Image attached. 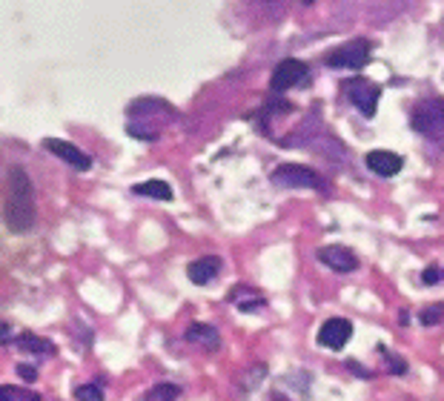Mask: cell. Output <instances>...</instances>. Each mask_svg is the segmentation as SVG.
<instances>
[{
  "instance_id": "obj_1",
  "label": "cell",
  "mask_w": 444,
  "mask_h": 401,
  "mask_svg": "<svg viewBox=\"0 0 444 401\" xmlns=\"http://www.w3.org/2000/svg\"><path fill=\"white\" fill-rule=\"evenodd\" d=\"M4 221L9 233L20 235L35 227V190L32 178L23 166L6 169V198H4Z\"/></svg>"
},
{
  "instance_id": "obj_2",
  "label": "cell",
  "mask_w": 444,
  "mask_h": 401,
  "mask_svg": "<svg viewBox=\"0 0 444 401\" xmlns=\"http://www.w3.org/2000/svg\"><path fill=\"white\" fill-rule=\"evenodd\" d=\"M178 118L175 106L161 98H138L126 106V132L135 141H158L164 126Z\"/></svg>"
},
{
  "instance_id": "obj_3",
  "label": "cell",
  "mask_w": 444,
  "mask_h": 401,
  "mask_svg": "<svg viewBox=\"0 0 444 401\" xmlns=\"http://www.w3.org/2000/svg\"><path fill=\"white\" fill-rule=\"evenodd\" d=\"M273 187L278 190H316V192H327V181L324 175L309 169V166H301V164H281L273 169L270 175Z\"/></svg>"
},
{
  "instance_id": "obj_4",
  "label": "cell",
  "mask_w": 444,
  "mask_h": 401,
  "mask_svg": "<svg viewBox=\"0 0 444 401\" xmlns=\"http://www.w3.org/2000/svg\"><path fill=\"white\" fill-rule=\"evenodd\" d=\"M410 126L430 141H444V98H424L410 112Z\"/></svg>"
},
{
  "instance_id": "obj_5",
  "label": "cell",
  "mask_w": 444,
  "mask_h": 401,
  "mask_svg": "<svg viewBox=\"0 0 444 401\" xmlns=\"http://www.w3.org/2000/svg\"><path fill=\"white\" fill-rule=\"evenodd\" d=\"M370 55H373V43H370L367 37H355V40H347V43H341V47H335V49L324 58V63H327L330 69H335V72H341V69L359 72V69L367 66Z\"/></svg>"
},
{
  "instance_id": "obj_6",
  "label": "cell",
  "mask_w": 444,
  "mask_h": 401,
  "mask_svg": "<svg viewBox=\"0 0 444 401\" xmlns=\"http://www.w3.org/2000/svg\"><path fill=\"white\" fill-rule=\"evenodd\" d=\"M344 95L350 98V104L359 109L364 118H373L378 112V101H381V86L370 78H350L344 86Z\"/></svg>"
},
{
  "instance_id": "obj_7",
  "label": "cell",
  "mask_w": 444,
  "mask_h": 401,
  "mask_svg": "<svg viewBox=\"0 0 444 401\" xmlns=\"http://www.w3.org/2000/svg\"><path fill=\"white\" fill-rule=\"evenodd\" d=\"M304 78H307V63L298 58H284L281 63H276V69L270 75V89L276 95H284L287 89H292Z\"/></svg>"
},
{
  "instance_id": "obj_8",
  "label": "cell",
  "mask_w": 444,
  "mask_h": 401,
  "mask_svg": "<svg viewBox=\"0 0 444 401\" xmlns=\"http://www.w3.org/2000/svg\"><path fill=\"white\" fill-rule=\"evenodd\" d=\"M319 261L324 266H330L333 273H355L359 270V255H355L350 247H341V244H330V247H321L319 252Z\"/></svg>"
},
{
  "instance_id": "obj_9",
  "label": "cell",
  "mask_w": 444,
  "mask_h": 401,
  "mask_svg": "<svg viewBox=\"0 0 444 401\" xmlns=\"http://www.w3.org/2000/svg\"><path fill=\"white\" fill-rule=\"evenodd\" d=\"M40 147L47 149V152H52L55 158H61L63 164H69L72 169H78V172L92 169V158H89L83 149H78L75 144H69V141H61V138H47Z\"/></svg>"
},
{
  "instance_id": "obj_10",
  "label": "cell",
  "mask_w": 444,
  "mask_h": 401,
  "mask_svg": "<svg viewBox=\"0 0 444 401\" xmlns=\"http://www.w3.org/2000/svg\"><path fill=\"white\" fill-rule=\"evenodd\" d=\"M221 270H224V261H221L218 255H204V258L190 261L187 278H190L195 287H209V284L221 276Z\"/></svg>"
},
{
  "instance_id": "obj_11",
  "label": "cell",
  "mask_w": 444,
  "mask_h": 401,
  "mask_svg": "<svg viewBox=\"0 0 444 401\" xmlns=\"http://www.w3.org/2000/svg\"><path fill=\"white\" fill-rule=\"evenodd\" d=\"M352 338V321L350 319H327L319 330V344L327 350H344V344Z\"/></svg>"
},
{
  "instance_id": "obj_12",
  "label": "cell",
  "mask_w": 444,
  "mask_h": 401,
  "mask_svg": "<svg viewBox=\"0 0 444 401\" xmlns=\"http://www.w3.org/2000/svg\"><path fill=\"white\" fill-rule=\"evenodd\" d=\"M364 164H367V169L376 172L378 178H393V175L402 172L405 158L398 155V152H393V149H373V152L364 155Z\"/></svg>"
},
{
  "instance_id": "obj_13",
  "label": "cell",
  "mask_w": 444,
  "mask_h": 401,
  "mask_svg": "<svg viewBox=\"0 0 444 401\" xmlns=\"http://www.w3.org/2000/svg\"><path fill=\"white\" fill-rule=\"evenodd\" d=\"M184 341L195 344V347H201L206 352H215L221 347V333L212 324H190L187 333H184Z\"/></svg>"
},
{
  "instance_id": "obj_14",
  "label": "cell",
  "mask_w": 444,
  "mask_h": 401,
  "mask_svg": "<svg viewBox=\"0 0 444 401\" xmlns=\"http://www.w3.org/2000/svg\"><path fill=\"white\" fill-rule=\"evenodd\" d=\"M235 309H241V313H258V309L266 307V298L258 292V290H249V287H238L235 292H230L227 298Z\"/></svg>"
},
{
  "instance_id": "obj_15",
  "label": "cell",
  "mask_w": 444,
  "mask_h": 401,
  "mask_svg": "<svg viewBox=\"0 0 444 401\" xmlns=\"http://www.w3.org/2000/svg\"><path fill=\"white\" fill-rule=\"evenodd\" d=\"M15 344H18L23 352L37 355V359H49V355L58 352V347H55L49 338H40V335H35V333H20V335L15 338Z\"/></svg>"
},
{
  "instance_id": "obj_16",
  "label": "cell",
  "mask_w": 444,
  "mask_h": 401,
  "mask_svg": "<svg viewBox=\"0 0 444 401\" xmlns=\"http://www.w3.org/2000/svg\"><path fill=\"white\" fill-rule=\"evenodd\" d=\"M135 195H144V198H155V201H172V187L161 178H149L144 184H135L132 187Z\"/></svg>"
},
{
  "instance_id": "obj_17",
  "label": "cell",
  "mask_w": 444,
  "mask_h": 401,
  "mask_svg": "<svg viewBox=\"0 0 444 401\" xmlns=\"http://www.w3.org/2000/svg\"><path fill=\"white\" fill-rule=\"evenodd\" d=\"M178 395H181V387L172 381H161V384L149 387L141 401H178Z\"/></svg>"
},
{
  "instance_id": "obj_18",
  "label": "cell",
  "mask_w": 444,
  "mask_h": 401,
  "mask_svg": "<svg viewBox=\"0 0 444 401\" xmlns=\"http://www.w3.org/2000/svg\"><path fill=\"white\" fill-rule=\"evenodd\" d=\"M0 401H40V395L35 390H26V387L4 384L0 387Z\"/></svg>"
},
{
  "instance_id": "obj_19",
  "label": "cell",
  "mask_w": 444,
  "mask_h": 401,
  "mask_svg": "<svg viewBox=\"0 0 444 401\" xmlns=\"http://www.w3.org/2000/svg\"><path fill=\"white\" fill-rule=\"evenodd\" d=\"M419 321H421L424 327L441 324V321H444V304H430V307H424L421 313H419Z\"/></svg>"
},
{
  "instance_id": "obj_20",
  "label": "cell",
  "mask_w": 444,
  "mask_h": 401,
  "mask_svg": "<svg viewBox=\"0 0 444 401\" xmlns=\"http://www.w3.org/2000/svg\"><path fill=\"white\" fill-rule=\"evenodd\" d=\"M75 398L78 401H104L106 395L98 384H80V387H75Z\"/></svg>"
},
{
  "instance_id": "obj_21",
  "label": "cell",
  "mask_w": 444,
  "mask_h": 401,
  "mask_svg": "<svg viewBox=\"0 0 444 401\" xmlns=\"http://www.w3.org/2000/svg\"><path fill=\"white\" fill-rule=\"evenodd\" d=\"M381 352L387 355V370H390V373H395V376H405V373H407V362H405V359H398V355H390L384 347H381Z\"/></svg>"
},
{
  "instance_id": "obj_22",
  "label": "cell",
  "mask_w": 444,
  "mask_h": 401,
  "mask_svg": "<svg viewBox=\"0 0 444 401\" xmlns=\"http://www.w3.org/2000/svg\"><path fill=\"white\" fill-rule=\"evenodd\" d=\"M438 281H444V273L438 270V266H427V270L421 273V284L433 287V284H438Z\"/></svg>"
},
{
  "instance_id": "obj_23",
  "label": "cell",
  "mask_w": 444,
  "mask_h": 401,
  "mask_svg": "<svg viewBox=\"0 0 444 401\" xmlns=\"http://www.w3.org/2000/svg\"><path fill=\"white\" fill-rule=\"evenodd\" d=\"M18 376L26 378V381H35V378H37V370H35L32 364H18Z\"/></svg>"
},
{
  "instance_id": "obj_24",
  "label": "cell",
  "mask_w": 444,
  "mask_h": 401,
  "mask_svg": "<svg viewBox=\"0 0 444 401\" xmlns=\"http://www.w3.org/2000/svg\"><path fill=\"white\" fill-rule=\"evenodd\" d=\"M0 344H15V341H12V330H9V324L0 327Z\"/></svg>"
}]
</instances>
